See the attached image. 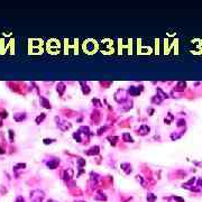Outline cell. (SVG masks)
Returning a JSON list of instances; mask_svg holds the SVG:
<instances>
[{
    "label": "cell",
    "mask_w": 202,
    "mask_h": 202,
    "mask_svg": "<svg viewBox=\"0 0 202 202\" xmlns=\"http://www.w3.org/2000/svg\"><path fill=\"white\" fill-rule=\"evenodd\" d=\"M118 137L117 136H110V137H108V140H110V143H111V145H116V143H117V140H118Z\"/></svg>",
    "instance_id": "obj_16"
},
{
    "label": "cell",
    "mask_w": 202,
    "mask_h": 202,
    "mask_svg": "<svg viewBox=\"0 0 202 202\" xmlns=\"http://www.w3.org/2000/svg\"><path fill=\"white\" fill-rule=\"evenodd\" d=\"M91 118H92V120L94 122H99V120H100V112H99L98 110H94L92 116H91Z\"/></svg>",
    "instance_id": "obj_10"
},
{
    "label": "cell",
    "mask_w": 202,
    "mask_h": 202,
    "mask_svg": "<svg viewBox=\"0 0 202 202\" xmlns=\"http://www.w3.org/2000/svg\"><path fill=\"white\" fill-rule=\"evenodd\" d=\"M183 89H185V83L178 82L177 83V90H183Z\"/></svg>",
    "instance_id": "obj_23"
},
{
    "label": "cell",
    "mask_w": 202,
    "mask_h": 202,
    "mask_svg": "<svg viewBox=\"0 0 202 202\" xmlns=\"http://www.w3.org/2000/svg\"><path fill=\"white\" fill-rule=\"evenodd\" d=\"M72 175H73V171L72 170H69V173H67V171H65V172H64V175H63V178L65 181H69L70 178L72 177Z\"/></svg>",
    "instance_id": "obj_11"
},
{
    "label": "cell",
    "mask_w": 202,
    "mask_h": 202,
    "mask_svg": "<svg viewBox=\"0 0 202 202\" xmlns=\"http://www.w3.org/2000/svg\"><path fill=\"white\" fill-rule=\"evenodd\" d=\"M129 93H130L131 96H138L139 93V90H137V88H135V87H130L129 88Z\"/></svg>",
    "instance_id": "obj_13"
},
{
    "label": "cell",
    "mask_w": 202,
    "mask_h": 202,
    "mask_svg": "<svg viewBox=\"0 0 202 202\" xmlns=\"http://www.w3.org/2000/svg\"><path fill=\"white\" fill-rule=\"evenodd\" d=\"M149 131H151V128H149V126L143 125V126H140V128H139L138 130H137V134H138V135H140V136H145V135H147Z\"/></svg>",
    "instance_id": "obj_2"
},
{
    "label": "cell",
    "mask_w": 202,
    "mask_h": 202,
    "mask_svg": "<svg viewBox=\"0 0 202 202\" xmlns=\"http://www.w3.org/2000/svg\"><path fill=\"white\" fill-rule=\"evenodd\" d=\"M47 202H54V201H53V200H48Z\"/></svg>",
    "instance_id": "obj_36"
},
{
    "label": "cell",
    "mask_w": 202,
    "mask_h": 202,
    "mask_svg": "<svg viewBox=\"0 0 202 202\" xmlns=\"http://www.w3.org/2000/svg\"><path fill=\"white\" fill-rule=\"evenodd\" d=\"M75 202H85V201H80V200H77V201H75Z\"/></svg>",
    "instance_id": "obj_35"
},
{
    "label": "cell",
    "mask_w": 202,
    "mask_h": 202,
    "mask_svg": "<svg viewBox=\"0 0 202 202\" xmlns=\"http://www.w3.org/2000/svg\"><path fill=\"white\" fill-rule=\"evenodd\" d=\"M121 168L122 171L126 173V174H129V173H131V165L130 164H128V163H122L121 164Z\"/></svg>",
    "instance_id": "obj_6"
},
{
    "label": "cell",
    "mask_w": 202,
    "mask_h": 202,
    "mask_svg": "<svg viewBox=\"0 0 202 202\" xmlns=\"http://www.w3.org/2000/svg\"><path fill=\"white\" fill-rule=\"evenodd\" d=\"M59 164H60L59 160H53V161H50V162L47 163V166L50 168V170H55V168L59 166Z\"/></svg>",
    "instance_id": "obj_5"
},
{
    "label": "cell",
    "mask_w": 202,
    "mask_h": 202,
    "mask_svg": "<svg viewBox=\"0 0 202 202\" xmlns=\"http://www.w3.org/2000/svg\"><path fill=\"white\" fill-rule=\"evenodd\" d=\"M152 102H153V103H161V102H162V99H161L158 96L154 97V98L152 99Z\"/></svg>",
    "instance_id": "obj_21"
},
{
    "label": "cell",
    "mask_w": 202,
    "mask_h": 202,
    "mask_svg": "<svg viewBox=\"0 0 202 202\" xmlns=\"http://www.w3.org/2000/svg\"><path fill=\"white\" fill-rule=\"evenodd\" d=\"M96 200H103V201H106L107 200V197L106 195H102V194H98V197H96Z\"/></svg>",
    "instance_id": "obj_25"
},
{
    "label": "cell",
    "mask_w": 202,
    "mask_h": 202,
    "mask_svg": "<svg viewBox=\"0 0 202 202\" xmlns=\"http://www.w3.org/2000/svg\"><path fill=\"white\" fill-rule=\"evenodd\" d=\"M100 153V148L99 146H93L87 152V155H98Z\"/></svg>",
    "instance_id": "obj_4"
},
{
    "label": "cell",
    "mask_w": 202,
    "mask_h": 202,
    "mask_svg": "<svg viewBox=\"0 0 202 202\" xmlns=\"http://www.w3.org/2000/svg\"><path fill=\"white\" fill-rule=\"evenodd\" d=\"M7 116H8V114H7V111H6V110H2V111H1V114H0V117H1V118H7Z\"/></svg>",
    "instance_id": "obj_27"
},
{
    "label": "cell",
    "mask_w": 202,
    "mask_h": 202,
    "mask_svg": "<svg viewBox=\"0 0 202 202\" xmlns=\"http://www.w3.org/2000/svg\"><path fill=\"white\" fill-rule=\"evenodd\" d=\"M81 85H82V91L84 94H89L90 93V88H89L87 84H84V82H81Z\"/></svg>",
    "instance_id": "obj_14"
},
{
    "label": "cell",
    "mask_w": 202,
    "mask_h": 202,
    "mask_svg": "<svg viewBox=\"0 0 202 202\" xmlns=\"http://www.w3.org/2000/svg\"><path fill=\"white\" fill-rule=\"evenodd\" d=\"M26 118V114L25 112H17V114H13V119L16 120V121H23V120Z\"/></svg>",
    "instance_id": "obj_3"
},
{
    "label": "cell",
    "mask_w": 202,
    "mask_h": 202,
    "mask_svg": "<svg viewBox=\"0 0 202 202\" xmlns=\"http://www.w3.org/2000/svg\"><path fill=\"white\" fill-rule=\"evenodd\" d=\"M40 103H42V106L44 107V108H46V109H50V108H52L50 101L46 98H44V97H40Z\"/></svg>",
    "instance_id": "obj_7"
},
{
    "label": "cell",
    "mask_w": 202,
    "mask_h": 202,
    "mask_svg": "<svg viewBox=\"0 0 202 202\" xmlns=\"http://www.w3.org/2000/svg\"><path fill=\"white\" fill-rule=\"evenodd\" d=\"M157 92H158V93H160V94H161V96H162V97H161V98H162V99H165V98L167 99V98H168V97H167V94L163 92V91L161 90V89H157Z\"/></svg>",
    "instance_id": "obj_22"
},
{
    "label": "cell",
    "mask_w": 202,
    "mask_h": 202,
    "mask_svg": "<svg viewBox=\"0 0 202 202\" xmlns=\"http://www.w3.org/2000/svg\"><path fill=\"white\" fill-rule=\"evenodd\" d=\"M122 139H124L125 143H134L133 137L130 136V134H128V133L122 134Z\"/></svg>",
    "instance_id": "obj_8"
},
{
    "label": "cell",
    "mask_w": 202,
    "mask_h": 202,
    "mask_svg": "<svg viewBox=\"0 0 202 202\" xmlns=\"http://www.w3.org/2000/svg\"><path fill=\"white\" fill-rule=\"evenodd\" d=\"M44 197H45V194L40 190H35V191L30 192V198H32V200L34 202H42Z\"/></svg>",
    "instance_id": "obj_1"
},
{
    "label": "cell",
    "mask_w": 202,
    "mask_h": 202,
    "mask_svg": "<svg viewBox=\"0 0 202 202\" xmlns=\"http://www.w3.org/2000/svg\"><path fill=\"white\" fill-rule=\"evenodd\" d=\"M26 167V164L25 163H19V164H16L13 166V170L15 171H18V170H23V168Z\"/></svg>",
    "instance_id": "obj_15"
},
{
    "label": "cell",
    "mask_w": 202,
    "mask_h": 202,
    "mask_svg": "<svg viewBox=\"0 0 202 202\" xmlns=\"http://www.w3.org/2000/svg\"><path fill=\"white\" fill-rule=\"evenodd\" d=\"M45 117H46V114H44V112H43V114H40L39 116H37V117H36V119H35L36 124H37V125H39L40 122L45 119Z\"/></svg>",
    "instance_id": "obj_12"
},
{
    "label": "cell",
    "mask_w": 202,
    "mask_h": 202,
    "mask_svg": "<svg viewBox=\"0 0 202 202\" xmlns=\"http://www.w3.org/2000/svg\"><path fill=\"white\" fill-rule=\"evenodd\" d=\"M106 130H107V127H101L98 130V135H101V134L103 133V131H106Z\"/></svg>",
    "instance_id": "obj_28"
},
{
    "label": "cell",
    "mask_w": 202,
    "mask_h": 202,
    "mask_svg": "<svg viewBox=\"0 0 202 202\" xmlns=\"http://www.w3.org/2000/svg\"><path fill=\"white\" fill-rule=\"evenodd\" d=\"M155 200H156V197H155L153 193H148V194H147V201H148V202H155Z\"/></svg>",
    "instance_id": "obj_17"
},
{
    "label": "cell",
    "mask_w": 202,
    "mask_h": 202,
    "mask_svg": "<svg viewBox=\"0 0 202 202\" xmlns=\"http://www.w3.org/2000/svg\"><path fill=\"white\" fill-rule=\"evenodd\" d=\"M3 153H5V149H3L2 147H1V145H0V154H3Z\"/></svg>",
    "instance_id": "obj_32"
},
{
    "label": "cell",
    "mask_w": 202,
    "mask_h": 202,
    "mask_svg": "<svg viewBox=\"0 0 202 202\" xmlns=\"http://www.w3.org/2000/svg\"><path fill=\"white\" fill-rule=\"evenodd\" d=\"M56 90H57V92H59V94L60 96H63V93H64V91H65V84L64 83H59L57 84V88H56Z\"/></svg>",
    "instance_id": "obj_9"
},
{
    "label": "cell",
    "mask_w": 202,
    "mask_h": 202,
    "mask_svg": "<svg viewBox=\"0 0 202 202\" xmlns=\"http://www.w3.org/2000/svg\"><path fill=\"white\" fill-rule=\"evenodd\" d=\"M184 125H185V120H183V119L178 120V122H177V126H178V127H181V126H184Z\"/></svg>",
    "instance_id": "obj_29"
},
{
    "label": "cell",
    "mask_w": 202,
    "mask_h": 202,
    "mask_svg": "<svg viewBox=\"0 0 202 202\" xmlns=\"http://www.w3.org/2000/svg\"><path fill=\"white\" fill-rule=\"evenodd\" d=\"M101 85H110V82H102Z\"/></svg>",
    "instance_id": "obj_33"
},
{
    "label": "cell",
    "mask_w": 202,
    "mask_h": 202,
    "mask_svg": "<svg viewBox=\"0 0 202 202\" xmlns=\"http://www.w3.org/2000/svg\"><path fill=\"white\" fill-rule=\"evenodd\" d=\"M44 144L45 145H48V144H52V143H54L55 141V139H50V138H44Z\"/></svg>",
    "instance_id": "obj_24"
},
{
    "label": "cell",
    "mask_w": 202,
    "mask_h": 202,
    "mask_svg": "<svg viewBox=\"0 0 202 202\" xmlns=\"http://www.w3.org/2000/svg\"><path fill=\"white\" fill-rule=\"evenodd\" d=\"M92 102H93V104H94V103L97 104L96 107H102V104H101V102H100V101L98 100V99H92Z\"/></svg>",
    "instance_id": "obj_26"
},
{
    "label": "cell",
    "mask_w": 202,
    "mask_h": 202,
    "mask_svg": "<svg viewBox=\"0 0 202 202\" xmlns=\"http://www.w3.org/2000/svg\"><path fill=\"white\" fill-rule=\"evenodd\" d=\"M9 139H10V141L13 143V139H15V131L13 130H11V129H9Z\"/></svg>",
    "instance_id": "obj_20"
},
{
    "label": "cell",
    "mask_w": 202,
    "mask_h": 202,
    "mask_svg": "<svg viewBox=\"0 0 202 202\" xmlns=\"http://www.w3.org/2000/svg\"><path fill=\"white\" fill-rule=\"evenodd\" d=\"M174 200H176V201H178V202H184L183 199H181V198H178V197H174Z\"/></svg>",
    "instance_id": "obj_31"
},
{
    "label": "cell",
    "mask_w": 202,
    "mask_h": 202,
    "mask_svg": "<svg viewBox=\"0 0 202 202\" xmlns=\"http://www.w3.org/2000/svg\"><path fill=\"white\" fill-rule=\"evenodd\" d=\"M199 185H200V186L202 185V180H200V181H199Z\"/></svg>",
    "instance_id": "obj_34"
},
{
    "label": "cell",
    "mask_w": 202,
    "mask_h": 202,
    "mask_svg": "<svg viewBox=\"0 0 202 202\" xmlns=\"http://www.w3.org/2000/svg\"><path fill=\"white\" fill-rule=\"evenodd\" d=\"M73 138H74L75 140H77L79 143H80V141H82V138H81L80 133H79V131H77V133H74V134H73Z\"/></svg>",
    "instance_id": "obj_19"
},
{
    "label": "cell",
    "mask_w": 202,
    "mask_h": 202,
    "mask_svg": "<svg viewBox=\"0 0 202 202\" xmlns=\"http://www.w3.org/2000/svg\"><path fill=\"white\" fill-rule=\"evenodd\" d=\"M15 202H25V199L23 197H17V199H16V201Z\"/></svg>",
    "instance_id": "obj_30"
},
{
    "label": "cell",
    "mask_w": 202,
    "mask_h": 202,
    "mask_svg": "<svg viewBox=\"0 0 202 202\" xmlns=\"http://www.w3.org/2000/svg\"><path fill=\"white\" fill-rule=\"evenodd\" d=\"M85 165V160H83V158H77V166L79 167H83Z\"/></svg>",
    "instance_id": "obj_18"
}]
</instances>
